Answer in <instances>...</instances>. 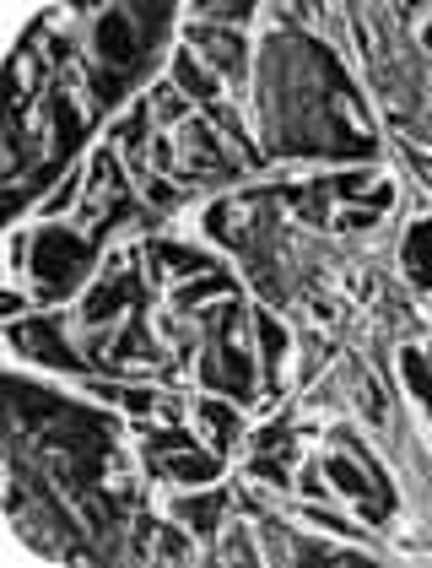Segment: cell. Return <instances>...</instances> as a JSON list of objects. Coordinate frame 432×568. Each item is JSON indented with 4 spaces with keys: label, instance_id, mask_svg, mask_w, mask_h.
<instances>
[{
    "label": "cell",
    "instance_id": "14",
    "mask_svg": "<svg viewBox=\"0 0 432 568\" xmlns=\"http://www.w3.org/2000/svg\"><path fill=\"white\" fill-rule=\"evenodd\" d=\"M178 136L189 141V163H184V174H217V169H227V163H222V147L206 136V125H195V119H189Z\"/></svg>",
    "mask_w": 432,
    "mask_h": 568
},
{
    "label": "cell",
    "instance_id": "7",
    "mask_svg": "<svg viewBox=\"0 0 432 568\" xmlns=\"http://www.w3.org/2000/svg\"><path fill=\"white\" fill-rule=\"evenodd\" d=\"M11 341L38 358V363H55V369H77V352L60 341V325H44V320H27V325H11Z\"/></svg>",
    "mask_w": 432,
    "mask_h": 568
},
{
    "label": "cell",
    "instance_id": "22",
    "mask_svg": "<svg viewBox=\"0 0 432 568\" xmlns=\"http://www.w3.org/2000/svg\"><path fill=\"white\" fill-rule=\"evenodd\" d=\"M147 108H157V119H163V125H178V130L189 125V93H178L173 82H163L157 93L147 97Z\"/></svg>",
    "mask_w": 432,
    "mask_h": 568
},
{
    "label": "cell",
    "instance_id": "1",
    "mask_svg": "<svg viewBox=\"0 0 432 568\" xmlns=\"http://www.w3.org/2000/svg\"><path fill=\"white\" fill-rule=\"evenodd\" d=\"M86 260H92V244L66 233V228H49L38 244H33V277H38V292L44 298H66L71 287L82 282Z\"/></svg>",
    "mask_w": 432,
    "mask_h": 568
},
{
    "label": "cell",
    "instance_id": "6",
    "mask_svg": "<svg viewBox=\"0 0 432 568\" xmlns=\"http://www.w3.org/2000/svg\"><path fill=\"white\" fill-rule=\"evenodd\" d=\"M255 217H259L255 200H217V206L206 211V228H211L227 250H249V244H255Z\"/></svg>",
    "mask_w": 432,
    "mask_h": 568
},
{
    "label": "cell",
    "instance_id": "18",
    "mask_svg": "<svg viewBox=\"0 0 432 568\" xmlns=\"http://www.w3.org/2000/svg\"><path fill=\"white\" fill-rule=\"evenodd\" d=\"M200 428H206V439L217 444V450H227L233 444V433H238V411L227 406V401H200Z\"/></svg>",
    "mask_w": 432,
    "mask_h": 568
},
{
    "label": "cell",
    "instance_id": "28",
    "mask_svg": "<svg viewBox=\"0 0 432 568\" xmlns=\"http://www.w3.org/2000/svg\"><path fill=\"white\" fill-rule=\"evenodd\" d=\"M428 49H432V22H428Z\"/></svg>",
    "mask_w": 432,
    "mask_h": 568
},
{
    "label": "cell",
    "instance_id": "4",
    "mask_svg": "<svg viewBox=\"0 0 432 568\" xmlns=\"http://www.w3.org/2000/svg\"><path fill=\"white\" fill-rule=\"evenodd\" d=\"M200 379H206L211 390H227V395H249V390H255V369H249V358H244L233 341H222V347H211V352L200 358Z\"/></svg>",
    "mask_w": 432,
    "mask_h": 568
},
{
    "label": "cell",
    "instance_id": "13",
    "mask_svg": "<svg viewBox=\"0 0 432 568\" xmlns=\"http://www.w3.org/2000/svg\"><path fill=\"white\" fill-rule=\"evenodd\" d=\"M195 49H206L217 71H233V77L244 71V44H238L233 33H211V27H195Z\"/></svg>",
    "mask_w": 432,
    "mask_h": 568
},
{
    "label": "cell",
    "instance_id": "5",
    "mask_svg": "<svg viewBox=\"0 0 432 568\" xmlns=\"http://www.w3.org/2000/svg\"><path fill=\"white\" fill-rule=\"evenodd\" d=\"M157 472L184 482V487H200V482L222 476V461H211L200 450H184V439H157Z\"/></svg>",
    "mask_w": 432,
    "mask_h": 568
},
{
    "label": "cell",
    "instance_id": "10",
    "mask_svg": "<svg viewBox=\"0 0 432 568\" xmlns=\"http://www.w3.org/2000/svg\"><path fill=\"white\" fill-rule=\"evenodd\" d=\"M336 195L362 200V211H384V206L395 200V179H389V174H341V179H336Z\"/></svg>",
    "mask_w": 432,
    "mask_h": 568
},
{
    "label": "cell",
    "instance_id": "21",
    "mask_svg": "<svg viewBox=\"0 0 432 568\" xmlns=\"http://www.w3.org/2000/svg\"><path fill=\"white\" fill-rule=\"evenodd\" d=\"M255 331H259V352H265V369H270V379H281V358H287V331H281L270 314H259Z\"/></svg>",
    "mask_w": 432,
    "mask_h": 568
},
{
    "label": "cell",
    "instance_id": "9",
    "mask_svg": "<svg viewBox=\"0 0 432 568\" xmlns=\"http://www.w3.org/2000/svg\"><path fill=\"white\" fill-rule=\"evenodd\" d=\"M125 303H141V277H136V271H119V277H108V282H97L86 292V303H82L86 325H103V320L119 314Z\"/></svg>",
    "mask_w": 432,
    "mask_h": 568
},
{
    "label": "cell",
    "instance_id": "11",
    "mask_svg": "<svg viewBox=\"0 0 432 568\" xmlns=\"http://www.w3.org/2000/svg\"><path fill=\"white\" fill-rule=\"evenodd\" d=\"M11 406H16V422L22 428H38L44 417H66V406L49 395V390H33V384H5Z\"/></svg>",
    "mask_w": 432,
    "mask_h": 568
},
{
    "label": "cell",
    "instance_id": "12",
    "mask_svg": "<svg viewBox=\"0 0 432 568\" xmlns=\"http://www.w3.org/2000/svg\"><path fill=\"white\" fill-rule=\"evenodd\" d=\"M141 542H147L141 558H152V564H189V536L173 525H141Z\"/></svg>",
    "mask_w": 432,
    "mask_h": 568
},
{
    "label": "cell",
    "instance_id": "23",
    "mask_svg": "<svg viewBox=\"0 0 432 568\" xmlns=\"http://www.w3.org/2000/svg\"><path fill=\"white\" fill-rule=\"evenodd\" d=\"M400 374H406V384H411V395L432 401V363H428V352L406 347V352H400Z\"/></svg>",
    "mask_w": 432,
    "mask_h": 568
},
{
    "label": "cell",
    "instance_id": "8",
    "mask_svg": "<svg viewBox=\"0 0 432 568\" xmlns=\"http://www.w3.org/2000/svg\"><path fill=\"white\" fill-rule=\"evenodd\" d=\"M336 384H341V395L357 406V417H367V422H384V390L373 384V374L362 369V358H341L336 363Z\"/></svg>",
    "mask_w": 432,
    "mask_h": 568
},
{
    "label": "cell",
    "instance_id": "19",
    "mask_svg": "<svg viewBox=\"0 0 432 568\" xmlns=\"http://www.w3.org/2000/svg\"><path fill=\"white\" fill-rule=\"evenodd\" d=\"M222 503H227V498L200 492V498H184V503H178V514H184L195 531H206V536H211V531H222Z\"/></svg>",
    "mask_w": 432,
    "mask_h": 568
},
{
    "label": "cell",
    "instance_id": "16",
    "mask_svg": "<svg viewBox=\"0 0 432 568\" xmlns=\"http://www.w3.org/2000/svg\"><path fill=\"white\" fill-rule=\"evenodd\" d=\"M173 88H178V93H195V97H217V93H222V82H217V77H206V66L195 60V49H184V55L173 60Z\"/></svg>",
    "mask_w": 432,
    "mask_h": 568
},
{
    "label": "cell",
    "instance_id": "26",
    "mask_svg": "<svg viewBox=\"0 0 432 568\" xmlns=\"http://www.w3.org/2000/svg\"><path fill=\"white\" fill-rule=\"evenodd\" d=\"M303 314H308L319 331H336V325H341V309H336L330 298H319V292H308V298H303Z\"/></svg>",
    "mask_w": 432,
    "mask_h": 568
},
{
    "label": "cell",
    "instance_id": "2",
    "mask_svg": "<svg viewBox=\"0 0 432 568\" xmlns=\"http://www.w3.org/2000/svg\"><path fill=\"white\" fill-rule=\"evenodd\" d=\"M125 206H130V189L119 179L114 152H97V158H92V179H86V222L103 228V222H114Z\"/></svg>",
    "mask_w": 432,
    "mask_h": 568
},
{
    "label": "cell",
    "instance_id": "3",
    "mask_svg": "<svg viewBox=\"0 0 432 568\" xmlns=\"http://www.w3.org/2000/svg\"><path fill=\"white\" fill-rule=\"evenodd\" d=\"M92 44H97V55L114 71H130L141 60V33H136V16L130 11H103L97 27H92Z\"/></svg>",
    "mask_w": 432,
    "mask_h": 568
},
{
    "label": "cell",
    "instance_id": "25",
    "mask_svg": "<svg viewBox=\"0 0 432 568\" xmlns=\"http://www.w3.org/2000/svg\"><path fill=\"white\" fill-rule=\"evenodd\" d=\"M130 358H152V341H147L141 325H130V331L114 341V363H130Z\"/></svg>",
    "mask_w": 432,
    "mask_h": 568
},
{
    "label": "cell",
    "instance_id": "20",
    "mask_svg": "<svg viewBox=\"0 0 432 568\" xmlns=\"http://www.w3.org/2000/svg\"><path fill=\"white\" fill-rule=\"evenodd\" d=\"M173 303H178V309H200V303H233V282L211 271V277H200L195 287H184Z\"/></svg>",
    "mask_w": 432,
    "mask_h": 568
},
{
    "label": "cell",
    "instance_id": "24",
    "mask_svg": "<svg viewBox=\"0 0 432 568\" xmlns=\"http://www.w3.org/2000/svg\"><path fill=\"white\" fill-rule=\"evenodd\" d=\"M157 266H163V271H206V255L178 250V244H157Z\"/></svg>",
    "mask_w": 432,
    "mask_h": 568
},
{
    "label": "cell",
    "instance_id": "27",
    "mask_svg": "<svg viewBox=\"0 0 432 568\" xmlns=\"http://www.w3.org/2000/svg\"><path fill=\"white\" fill-rule=\"evenodd\" d=\"M222 558H227V564H255L259 553H249V536H244V531H227V547H222Z\"/></svg>",
    "mask_w": 432,
    "mask_h": 568
},
{
    "label": "cell",
    "instance_id": "15",
    "mask_svg": "<svg viewBox=\"0 0 432 568\" xmlns=\"http://www.w3.org/2000/svg\"><path fill=\"white\" fill-rule=\"evenodd\" d=\"M38 82H44V77H38V60L22 49V55L11 60V77H5V108H11V114H22V108H27V97L38 93Z\"/></svg>",
    "mask_w": 432,
    "mask_h": 568
},
{
    "label": "cell",
    "instance_id": "17",
    "mask_svg": "<svg viewBox=\"0 0 432 568\" xmlns=\"http://www.w3.org/2000/svg\"><path fill=\"white\" fill-rule=\"evenodd\" d=\"M406 271L417 287H432V222H417L406 233Z\"/></svg>",
    "mask_w": 432,
    "mask_h": 568
}]
</instances>
